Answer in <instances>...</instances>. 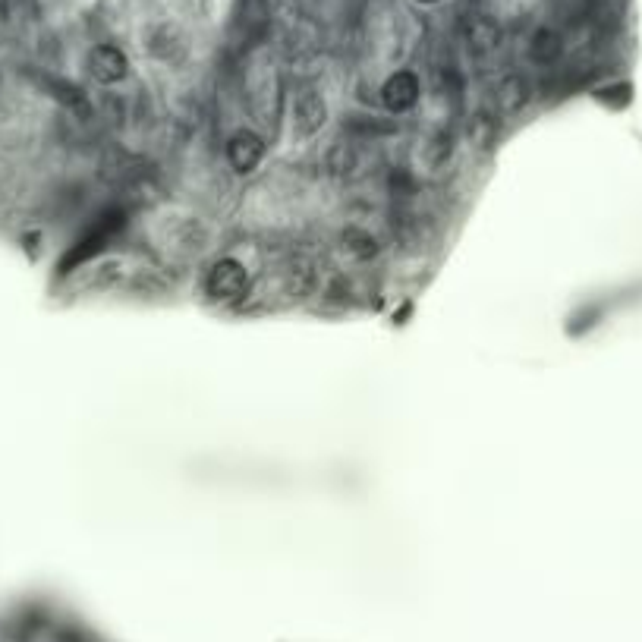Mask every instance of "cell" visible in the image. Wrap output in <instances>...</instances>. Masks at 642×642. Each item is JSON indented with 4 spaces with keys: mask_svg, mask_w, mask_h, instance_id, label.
<instances>
[{
    "mask_svg": "<svg viewBox=\"0 0 642 642\" xmlns=\"http://www.w3.org/2000/svg\"><path fill=\"white\" fill-rule=\"evenodd\" d=\"M384 95H388V101L394 107H413L416 104V95H419V85L410 73H397L391 82H388V89H384Z\"/></svg>",
    "mask_w": 642,
    "mask_h": 642,
    "instance_id": "obj_3",
    "label": "cell"
},
{
    "mask_svg": "<svg viewBox=\"0 0 642 642\" xmlns=\"http://www.w3.org/2000/svg\"><path fill=\"white\" fill-rule=\"evenodd\" d=\"M243 287H246V274H243L240 265H233V262H224L218 271H214V277H211V290L214 293H224V299L240 296Z\"/></svg>",
    "mask_w": 642,
    "mask_h": 642,
    "instance_id": "obj_2",
    "label": "cell"
},
{
    "mask_svg": "<svg viewBox=\"0 0 642 642\" xmlns=\"http://www.w3.org/2000/svg\"><path fill=\"white\" fill-rule=\"evenodd\" d=\"M123 70H126V60H123V54L117 51V48H98L95 54H92V73L101 79V82H114V79H120L123 76Z\"/></svg>",
    "mask_w": 642,
    "mask_h": 642,
    "instance_id": "obj_1",
    "label": "cell"
},
{
    "mask_svg": "<svg viewBox=\"0 0 642 642\" xmlns=\"http://www.w3.org/2000/svg\"><path fill=\"white\" fill-rule=\"evenodd\" d=\"M419 4H438V0H419Z\"/></svg>",
    "mask_w": 642,
    "mask_h": 642,
    "instance_id": "obj_4",
    "label": "cell"
}]
</instances>
